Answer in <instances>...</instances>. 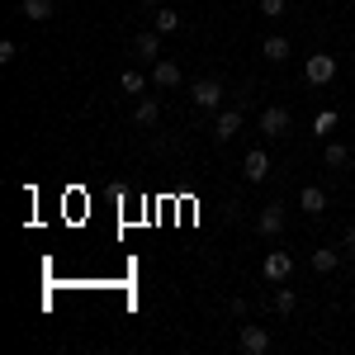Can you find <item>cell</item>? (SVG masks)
Returning a JSON list of instances; mask_svg holds the SVG:
<instances>
[{"label": "cell", "mask_w": 355, "mask_h": 355, "mask_svg": "<svg viewBox=\"0 0 355 355\" xmlns=\"http://www.w3.org/2000/svg\"><path fill=\"white\" fill-rule=\"evenodd\" d=\"M15 53H19V48H15V38H5V43H0V62H15Z\"/></svg>", "instance_id": "22"}, {"label": "cell", "mask_w": 355, "mask_h": 355, "mask_svg": "<svg viewBox=\"0 0 355 355\" xmlns=\"http://www.w3.org/2000/svg\"><path fill=\"white\" fill-rule=\"evenodd\" d=\"M289 53H294V48H289V38H284V33H270V38L261 43V57H266V62H284Z\"/></svg>", "instance_id": "10"}, {"label": "cell", "mask_w": 355, "mask_h": 355, "mask_svg": "<svg viewBox=\"0 0 355 355\" xmlns=\"http://www.w3.org/2000/svg\"><path fill=\"white\" fill-rule=\"evenodd\" d=\"M142 5H162V0H142Z\"/></svg>", "instance_id": "24"}, {"label": "cell", "mask_w": 355, "mask_h": 355, "mask_svg": "<svg viewBox=\"0 0 355 355\" xmlns=\"http://www.w3.org/2000/svg\"><path fill=\"white\" fill-rule=\"evenodd\" d=\"M237 346H242L246 355L270 351V331H266V327H256V322H246V327H242V336H237Z\"/></svg>", "instance_id": "4"}, {"label": "cell", "mask_w": 355, "mask_h": 355, "mask_svg": "<svg viewBox=\"0 0 355 355\" xmlns=\"http://www.w3.org/2000/svg\"><path fill=\"white\" fill-rule=\"evenodd\" d=\"M175 28H180V10H157V33H175Z\"/></svg>", "instance_id": "17"}, {"label": "cell", "mask_w": 355, "mask_h": 355, "mask_svg": "<svg viewBox=\"0 0 355 355\" xmlns=\"http://www.w3.org/2000/svg\"><path fill=\"white\" fill-rule=\"evenodd\" d=\"M242 175L246 180H266V175H270V157H266L261 147H251V152L242 157Z\"/></svg>", "instance_id": "7"}, {"label": "cell", "mask_w": 355, "mask_h": 355, "mask_svg": "<svg viewBox=\"0 0 355 355\" xmlns=\"http://www.w3.org/2000/svg\"><path fill=\"white\" fill-rule=\"evenodd\" d=\"M294 303H299V294H294L289 284H279V294H275V308H279V313H294Z\"/></svg>", "instance_id": "19"}, {"label": "cell", "mask_w": 355, "mask_h": 355, "mask_svg": "<svg viewBox=\"0 0 355 355\" xmlns=\"http://www.w3.org/2000/svg\"><path fill=\"white\" fill-rule=\"evenodd\" d=\"M53 0H19V15L24 19H33V24H43V19H53Z\"/></svg>", "instance_id": "11"}, {"label": "cell", "mask_w": 355, "mask_h": 355, "mask_svg": "<svg viewBox=\"0 0 355 355\" xmlns=\"http://www.w3.org/2000/svg\"><path fill=\"white\" fill-rule=\"evenodd\" d=\"M331 128H336V114L322 110L318 119H313V137H331Z\"/></svg>", "instance_id": "18"}, {"label": "cell", "mask_w": 355, "mask_h": 355, "mask_svg": "<svg viewBox=\"0 0 355 355\" xmlns=\"http://www.w3.org/2000/svg\"><path fill=\"white\" fill-rule=\"evenodd\" d=\"M237 133H242V110H223V114H218V128H214V137H218V142H232Z\"/></svg>", "instance_id": "9"}, {"label": "cell", "mask_w": 355, "mask_h": 355, "mask_svg": "<svg viewBox=\"0 0 355 355\" xmlns=\"http://www.w3.org/2000/svg\"><path fill=\"white\" fill-rule=\"evenodd\" d=\"M303 76H308V85H331V76H336V57L331 53H313L308 62H303Z\"/></svg>", "instance_id": "1"}, {"label": "cell", "mask_w": 355, "mask_h": 355, "mask_svg": "<svg viewBox=\"0 0 355 355\" xmlns=\"http://www.w3.org/2000/svg\"><path fill=\"white\" fill-rule=\"evenodd\" d=\"M137 53H142V62H162V38H157V28L152 33H137Z\"/></svg>", "instance_id": "13"}, {"label": "cell", "mask_w": 355, "mask_h": 355, "mask_svg": "<svg viewBox=\"0 0 355 355\" xmlns=\"http://www.w3.org/2000/svg\"><path fill=\"white\" fill-rule=\"evenodd\" d=\"M261 275H266V279H289V275H294V256H289V251H270L266 266H261Z\"/></svg>", "instance_id": "6"}, {"label": "cell", "mask_w": 355, "mask_h": 355, "mask_svg": "<svg viewBox=\"0 0 355 355\" xmlns=\"http://www.w3.org/2000/svg\"><path fill=\"white\" fill-rule=\"evenodd\" d=\"M119 85H123L128 95H142V90H147V81H142L137 71H123V76H119Z\"/></svg>", "instance_id": "20"}, {"label": "cell", "mask_w": 355, "mask_h": 355, "mask_svg": "<svg viewBox=\"0 0 355 355\" xmlns=\"http://www.w3.org/2000/svg\"><path fill=\"white\" fill-rule=\"evenodd\" d=\"M299 209H303V214H313V218L327 214V190H322V185H303V190H299Z\"/></svg>", "instance_id": "8"}, {"label": "cell", "mask_w": 355, "mask_h": 355, "mask_svg": "<svg viewBox=\"0 0 355 355\" xmlns=\"http://www.w3.org/2000/svg\"><path fill=\"white\" fill-rule=\"evenodd\" d=\"M223 95H227V90H223L218 81H194V85H190V100L199 105V110H218Z\"/></svg>", "instance_id": "2"}, {"label": "cell", "mask_w": 355, "mask_h": 355, "mask_svg": "<svg viewBox=\"0 0 355 355\" xmlns=\"http://www.w3.org/2000/svg\"><path fill=\"white\" fill-rule=\"evenodd\" d=\"M152 81L157 85H180V67H175V62H152Z\"/></svg>", "instance_id": "12"}, {"label": "cell", "mask_w": 355, "mask_h": 355, "mask_svg": "<svg viewBox=\"0 0 355 355\" xmlns=\"http://www.w3.org/2000/svg\"><path fill=\"white\" fill-rule=\"evenodd\" d=\"M336 261H341V256H336L331 246H318V251H313V270H318V275H331V270H336Z\"/></svg>", "instance_id": "14"}, {"label": "cell", "mask_w": 355, "mask_h": 355, "mask_svg": "<svg viewBox=\"0 0 355 355\" xmlns=\"http://www.w3.org/2000/svg\"><path fill=\"white\" fill-rule=\"evenodd\" d=\"M346 251H351V256H355V223H351V227H346Z\"/></svg>", "instance_id": "23"}, {"label": "cell", "mask_w": 355, "mask_h": 355, "mask_svg": "<svg viewBox=\"0 0 355 355\" xmlns=\"http://www.w3.org/2000/svg\"><path fill=\"white\" fill-rule=\"evenodd\" d=\"M322 162H327V166H346V162H351V147H346V142H327Z\"/></svg>", "instance_id": "16"}, {"label": "cell", "mask_w": 355, "mask_h": 355, "mask_svg": "<svg viewBox=\"0 0 355 355\" xmlns=\"http://www.w3.org/2000/svg\"><path fill=\"white\" fill-rule=\"evenodd\" d=\"M351 114H355V105H351Z\"/></svg>", "instance_id": "25"}, {"label": "cell", "mask_w": 355, "mask_h": 355, "mask_svg": "<svg viewBox=\"0 0 355 355\" xmlns=\"http://www.w3.org/2000/svg\"><path fill=\"white\" fill-rule=\"evenodd\" d=\"M133 119L142 123V128H152V123L162 119V105H157V100H137V114H133Z\"/></svg>", "instance_id": "15"}, {"label": "cell", "mask_w": 355, "mask_h": 355, "mask_svg": "<svg viewBox=\"0 0 355 355\" xmlns=\"http://www.w3.org/2000/svg\"><path fill=\"white\" fill-rule=\"evenodd\" d=\"M256 232H261V237H279V232H284V204H266L261 218H256Z\"/></svg>", "instance_id": "3"}, {"label": "cell", "mask_w": 355, "mask_h": 355, "mask_svg": "<svg viewBox=\"0 0 355 355\" xmlns=\"http://www.w3.org/2000/svg\"><path fill=\"white\" fill-rule=\"evenodd\" d=\"M261 15H270V19H275V15H284V0H261Z\"/></svg>", "instance_id": "21"}, {"label": "cell", "mask_w": 355, "mask_h": 355, "mask_svg": "<svg viewBox=\"0 0 355 355\" xmlns=\"http://www.w3.org/2000/svg\"><path fill=\"white\" fill-rule=\"evenodd\" d=\"M266 137H284L289 133V110H279V105H270V110L261 114V123H256Z\"/></svg>", "instance_id": "5"}]
</instances>
